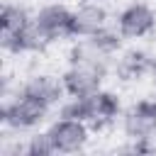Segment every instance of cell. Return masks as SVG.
<instances>
[{"instance_id":"cell-1","label":"cell","mask_w":156,"mask_h":156,"mask_svg":"<svg viewBox=\"0 0 156 156\" xmlns=\"http://www.w3.org/2000/svg\"><path fill=\"white\" fill-rule=\"evenodd\" d=\"M58 117H71L85 122L93 132L107 129L117 117H122V105L119 98L110 90H98L85 98H71L68 102L61 105Z\"/></svg>"},{"instance_id":"cell-2","label":"cell","mask_w":156,"mask_h":156,"mask_svg":"<svg viewBox=\"0 0 156 156\" xmlns=\"http://www.w3.org/2000/svg\"><path fill=\"white\" fill-rule=\"evenodd\" d=\"M51 105L32 98V95H24V93H17L12 100H7L0 110V119L5 127L15 129V132H22V129H34L39 127L46 115H49Z\"/></svg>"},{"instance_id":"cell-3","label":"cell","mask_w":156,"mask_h":156,"mask_svg":"<svg viewBox=\"0 0 156 156\" xmlns=\"http://www.w3.org/2000/svg\"><path fill=\"white\" fill-rule=\"evenodd\" d=\"M105 76H107V61H93V63H71L68 71L61 76V80L71 98H85L102 90Z\"/></svg>"},{"instance_id":"cell-4","label":"cell","mask_w":156,"mask_h":156,"mask_svg":"<svg viewBox=\"0 0 156 156\" xmlns=\"http://www.w3.org/2000/svg\"><path fill=\"white\" fill-rule=\"evenodd\" d=\"M49 136L54 141L56 154H78L85 149L88 139H90V127L80 119H71V117H58L49 124Z\"/></svg>"},{"instance_id":"cell-5","label":"cell","mask_w":156,"mask_h":156,"mask_svg":"<svg viewBox=\"0 0 156 156\" xmlns=\"http://www.w3.org/2000/svg\"><path fill=\"white\" fill-rule=\"evenodd\" d=\"M71 20H73V10H68L61 2H51V5H44L37 10L34 27L44 37L46 44H54V41H61L66 37H73L71 34Z\"/></svg>"},{"instance_id":"cell-6","label":"cell","mask_w":156,"mask_h":156,"mask_svg":"<svg viewBox=\"0 0 156 156\" xmlns=\"http://www.w3.org/2000/svg\"><path fill=\"white\" fill-rule=\"evenodd\" d=\"M122 132L127 139H146L149 134L156 132V107L154 100H139L132 102L122 112Z\"/></svg>"},{"instance_id":"cell-7","label":"cell","mask_w":156,"mask_h":156,"mask_svg":"<svg viewBox=\"0 0 156 156\" xmlns=\"http://www.w3.org/2000/svg\"><path fill=\"white\" fill-rule=\"evenodd\" d=\"M156 27V12L146 2H129L117 15V29L124 39H141Z\"/></svg>"},{"instance_id":"cell-8","label":"cell","mask_w":156,"mask_h":156,"mask_svg":"<svg viewBox=\"0 0 156 156\" xmlns=\"http://www.w3.org/2000/svg\"><path fill=\"white\" fill-rule=\"evenodd\" d=\"M107 24V10L100 2H83L80 7L73 10V20H71V34L73 37H90L98 29H102Z\"/></svg>"},{"instance_id":"cell-9","label":"cell","mask_w":156,"mask_h":156,"mask_svg":"<svg viewBox=\"0 0 156 156\" xmlns=\"http://www.w3.org/2000/svg\"><path fill=\"white\" fill-rule=\"evenodd\" d=\"M20 93L32 95V98H37V100H41V102H46V105H56V102L63 98L66 88H63V80H61V78L39 73V76H32V78L20 88Z\"/></svg>"},{"instance_id":"cell-10","label":"cell","mask_w":156,"mask_h":156,"mask_svg":"<svg viewBox=\"0 0 156 156\" xmlns=\"http://www.w3.org/2000/svg\"><path fill=\"white\" fill-rule=\"evenodd\" d=\"M149 68H151V58L139 49L124 51L122 58H117V63H115V73L119 80H139L144 76H149Z\"/></svg>"},{"instance_id":"cell-11","label":"cell","mask_w":156,"mask_h":156,"mask_svg":"<svg viewBox=\"0 0 156 156\" xmlns=\"http://www.w3.org/2000/svg\"><path fill=\"white\" fill-rule=\"evenodd\" d=\"M0 44H2V49L10 51V54H29V51H41V49L46 46L44 37H41V34L37 32V27H34V20H32V24L24 27L22 32H17V34H12V37H0Z\"/></svg>"},{"instance_id":"cell-12","label":"cell","mask_w":156,"mask_h":156,"mask_svg":"<svg viewBox=\"0 0 156 156\" xmlns=\"http://www.w3.org/2000/svg\"><path fill=\"white\" fill-rule=\"evenodd\" d=\"M32 15L27 12V7L22 5H15V2H5L2 5V12H0V37H12L17 32H22L24 27L32 24Z\"/></svg>"},{"instance_id":"cell-13","label":"cell","mask_w":156,"mask_h":156,"mask_svg":"<svg viewBox=\"0 0 156 156\" xmlns=\"http://www.w3.org/2000/svg\"><path fill=\"white\" fill-rule=\"evenodd\" d=\"M88 39V44L98 51V54H102V56H112V54H117L119 49H122V32L119 29H112V27H102V29H98L95 34H90V37H85Z\"/></svg>"},{"instance_id":"cell-14","label":"cell","mask_w":156,"mask_h":156,"mask_svg":"<svg viewBox=\"0 0 156 156\" xmlns=\"http://www.w3.org/2000/svg\"><path fill=\"white\" fill-rule=\"evenodd\" d=\"M24 154H27V156H51V154H56L49 132L32 134V136L27 139V144H24Z\"/></svg>"},{"instance_id":"cell-15","label":"cell","mask_w":156,"mask_h":156,"mask_svg":"<svg viewBox=\"0 0 156 156\" xmlns=\"http://www.w3.org/2000/svg\"><path fill=\"white\" fill-rule=\"evenodd\" d=\"M149 76H151V80L156 83V58H151V68H149Z\"/></svg>"},{"instance_id":"cell-16","label":"cell","mask_w":156,"mask_h":156,"mask_svg":"<svg viewBox=\"0 0 156 156\" xmlns=\"http://www.w3.org/2000/svg\"><path fill=\"white\" fill-rule=\"evenodd\" d=\"M154 107H156V98H154Z\"/></svg>"}]
</instances>
